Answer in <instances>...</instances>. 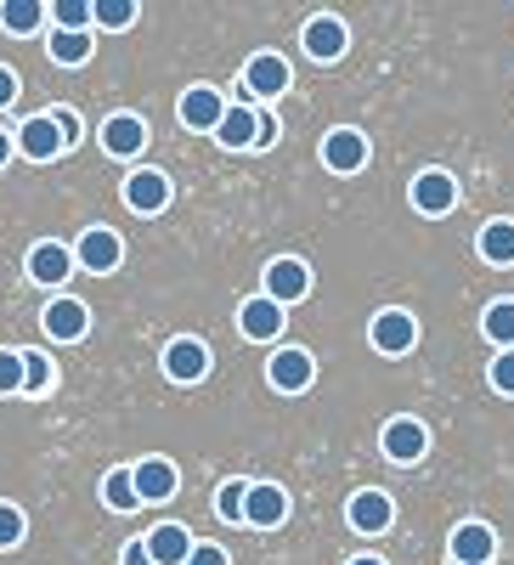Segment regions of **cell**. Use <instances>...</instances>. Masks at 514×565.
I'll list each match as a JSON object with an SVG mask.
<instances>
[{
  "instance_id": "cell-16",
  "label": "cell",
  "mask_w": 514,
  "mask_h": 565,
  "mask_svg": "<svg viewBox=\"0 0 514 565\" xmlns=\"http://www.w3.org/2000/svg\"><path fill=\"white\" fill-rule=\"evenodd\" d=\"M300 45H306V57H317V63H334V57L345 52V45H351V34H345V23H340V18L322 12V18H311V23H306Z\"/></svg>"
},
{
  "instance_id": "cell-26",
  "label": "cell",
  "mask_w": 514,
  "mask_h": 565,
  "mask_svg": "<svg viewBox=\"0 0 514 565\" xmlns=\"http://www.w3.org/2000/svg\"><path fill=\"white\" fill-rule=\"evenodd\" d=\"M103 503L130 514V509H142V498H136V476L130 469H108V481H103Z\"/></svg>"
},
{
  "instance_id": "cell-38",
  "label": "cell",
  "mask_w": 514,
  "mask_h": 565,
  "mask_svg": "<svg viewBox=\"0 0 514 565\" xmlns=\"http://www.w3.org/2000/svg\"><path fill=\"white\" fill-rule=\"evenodd\" d=\"M12 103H18V74L0 63V108H12Z\"/></svg>"
},
{
  "instance_id": "cell-13",
  "label": "cell",
  "mask_w": 514,
  "mask_h": 565,
  "mask_svg": "<svg viewBox=\"0 0 514 565\" xmlns=\"http://www.w3.org/2000/svg\"><path fill=\"white\" fill-rule=\"evenodd\" d=\"M130 476H136V498H142V503H170L175 487H181V476H175L170 458H142Z\"/></svg>"
},
{
  "instance_id": "cell-10",
  "label": "cell",
  "mask_w": 514,
  "mask_h": 565,
  "mask_svg": "<svg viewBox=\"0 0 514 565\" xmlns=\"http://www.w3.org/2000/svg\"><path fill=\"white\" fill-rule=\"evenodd\" d=\"M379 447H385L390 463H418V458H425V447H430V436H425V424H418V418H390Z\"/></svg>"
},
{
  "instance_id": "cell-11",
  "label": "cell",
  "mask_w": 514,
  "mask_h": 565,
  "mask_svg": "<svg viewBox=\"0 0 514 565\" xmlns=\"http://www.w3.org/2000/svg\"><path fill=\"white\" fill-rule=\"evenodd\" d=\"M125 204H130L136 215H159V210L170 204V175H164V170H136V175H125Z\"/></svg>"
},
{
  "instance_id": "cell-27",
  "label": "cell",
  "mask_w": 514,
  "mask_h": 565,
  "mask_svg": "<svg viewBox=\"0 0 514 565\" xmlns=\"http://www.w3.org/2000/svg\"><path fill=\"white\" fill-rule=\"evenodd\" d=\"M52 63H63V68H79V63H90V34L52 29Z\"/></svg>"
},
{
  "instance_id": "cell-2",
  "label": "cell",
  "mask_w": 514,
  "mask_h": 565,
  "mask_svg": "<svg viewBox=\"0 0 514 565\" xmlns=\"http://www.w3.org/2000/svg\"><path fill=\"white\" fill-rule=\"evenodd\" d=\"M306 295H311V266H306V260L283 255V260H271V266H266V300L295 306V300H306Z\"/></svg>"
},
{
  "instance_id": "cell-25",
  "label": "cell",
  "mask_w": 514,
  "mask_h": 565,
  "mask_svg": "<svg viewBox=\"0 0 514 565\" xmlns=\"http://www.w3.org/2000/svg\"><path fill=\"white\" fill-rule=\"evenodd\" d=\"M40 23H45L40 0H7V7H0V29H7V34H34Z\"/></svg>"
},
{
  "instance_id": "cell-40",
  "label": "cell",
  "mask_w": 514,
  "mask_h": 565,
  "mask_svg": "<svg viewBox=\"0 0 514 565\" xmlns=\"http://www.w3.org/2000/svg\"><path fill=\"white\" fill-rule=\"evenodd\" d=\"M271 141H277V119L260 114V141H255V148H271Z\"/></svg>"
},
{
  "instance_id": "cell-36",
  "label": "cell",
  "mask_w": 514,
  "mask_h": 565,
  "mask_svg": "<svg viewBox=\"0 0 514 565\" xmlns=\"http://www.w3.org/2000/svg\"><path fill=\"white\" fill-rule=\"evenodd\" d=\"M52 119H57V130H63V148H74V141H79V114H74V108H52Z\"/></svg>"
},
{
  "instance_id": "cell-24",
  "label": "cell",
  "mask_w": 514,
  "mask_h": 565,
  "mask_svg": "<svg viewBox=\"0 0 514 565\" xmlns=\"http://www.w3.org/2000/svg\"><path fill=\"white\" fill-rule=\"evenodd\" d=\"M475 249H481V260H492V266H514V221H486L481 238H475Z\"/></svg>"
},
{
  "instance_id": "cell-14",
  "label": "cell",
  "mask_w": 514,
  "mask_h": 565,
  "mask_svg": "<svg viewBox=\"0 0 514 565\" xmlns=\"http://www.w3.org/2000/svg\"><path fill=\"white\" fill-rule=\"evenodd\" d=\"M244 90H249V97H260V103L283 97V90H289V63H283V57H271V52L249 57V68H244Z\"/></svg>"
},
{
  "instance_id": "cell-19",
  "label": "cell",
  "mask_w": 514,
  "mask_h": 565,
  "mask_svg": "<svg viewBox=\"0 0 514 565\" xmlns=\"http://www.w3.org/2000/svg\"><path fill=\"white\" fill-rule=\"evenodd\" d=\"M492 554H497L492 526H481V521H463V526L452 532V565H492Z\"/></svg>"
},
{
  "instance_id": "cell-6",
  "label": "cell",
  "mask_w": 514,
  "mask_h": 565,
  "mask_svg": "<svg viewBox=\"0 0 514 565\" xmlns=\"http://www.w3.org/2000/svg\"><path fill=\"white\" fill-rule=\"evenodd\" d=\"M373 351H379V356H407L413 345H418V322L407 317V311H379V317H373Z\"/></svg>"
},
{
  "instance_id": "cell-20",
  "label": "cell",
  "mask_w": 514,
  "mask_h": 565,
  "mask_svg": "<svg viewBox=\"0 0 514 565\" xmlns=\"http://www.w3.org/2000/svg\"><path fill=\"white\" fill-rule=\"evenodd\" d=\"M103 148L114 153V159H136L148 148V125L136 119V114H114L108 125H103Z\"/></svg>"
},
{
  "instance_id": "cell-41",
  "label": "cell",
  "mask_w": 514,
  "mask_h": 565,
  "mask_svg": "<svg viewBox=\"0 0 514 565\" xmlns=\"http://www.w3.org/2000/svg\"><path fill=\"white\" fill-rule=\"evenodd\" d=\"M12 153H18V141H12L7 130H0V170H7V159H12Z\"/></svg>"
},
{
  "instance_id": "cell-35",
  "label": "cell",
  "mask_w": 514,
  "mask_h": 565,
  "mask_svg": "<svg viewBox=\"0 0 514 565\" xmlns=\"http://www.w3.org/2000/svg\"><path fill=\"white\" fill-rule=\"evenodd\" d=\"M492 391H497V396H514V351H497V362H492Z\"/></svg>"
},
{
  "instance_id": "cell-33",
  "label": "cell",
  "mask_w": 514,
  "mask_h": 565,
  "mask_svg": "<svg viewBox=\"0 0 514 565\" xmlns=\"http://www.w3.org/2000/svg\"><path fill=\"white\" fill-rule=\"evenodd\" d=\"M23 391V351H0V396Z\"/></svg>"
},
{
  "instance_id": "cell-8",
  "label": "cell",
  "mask_w": 514,
  "mask_h": 565,
  "mask_svg": "<svg viewBox=\"0 0 514 565\" xmlns=\"http://www.w3.org/2000/svg\"><path fill=\"white\" fill-rule=\"evenodd\" d=\"M458 204V181L447 170H418L413 175V210L418 215H447Z\"/></svg>"
},
{
  "instance_id": "cell-28",
  "label": "cell",
  "mask_w": 514,
  "mask_h": 565,
  "mask_svg": "<svg viewBox=\"0 0 514 565\" xmlns=\"http://www.w3.org/2000/svg\"><path fill=\"white\" fill-rule=\"evenodd\" d=\"M481 328H486V340H492V345L514 351V300H497V306H486Z\"/></svg>"
},
{
  "instance_id": "cell-31",
  "label": "cell",
  "mask_w": 514,
  "mask_h": 565,
  "mask_svg": "<svg viewBox=\"0 0 514 565\" xmlns=\"http://www.w3.org/2000/svg\"><path fill=\"white\" fill-rule=\"evenodd\" d=\"M52 18H57V29H68V34H85L90 23H97V12H90V0H57Z\"/></svg>"
},
{
  "instance_id": "cell-5",
  "label": "cell",
  "mask_w": 514,
  "mask_h": 565,
  "mask_svg": "<svg viewBox=\"0 0 514 565\" xmlns=\"http://www.w3.org/2000/svg\"><path fill=\"white\" fill-rule=\"evenodd\" d=\"M283 521H289V492L277 487V481H255L249 487V503H244V526L271 532V526H283Z\"/></svg>"
},
{
  "instance_id": "cell-22",
  "label": "cell",
  "mask_w": 514,
  "mask_h": 565,
  "mask_svg": "<svg viewBox=\"0 0 514 565\" xmlns=\"http://www.w3.org/2000/svg\"><path fill=\"white\" fill-rule=\"evenodd\" d=\"M215 141H221V148H232V153L255 148V141H260V114L249 103H232L226 119H221V130H215Z\"/></svg>"
},
{
  "instance_id": "cell-12",
  "label": "cell",
  "mask_w": 514,
  "mask_h": 565,
  "mask_svg": "<svg viewBox=\"0 0 514 565\" xmlns=\"http://www.w3.org/2000/svg\"><path fill=\"white\" fill-rule=\"evenodd\" d=\"M164 373H170L175 385H199L204 373H210L204 340H170V345H164Z\"/></svg>"
},
{
  "instance_id": "cell-21",
  "label": "cell",
  "mask_w": 514,
  "mask_h": 565,
  "mask_svg": "<svg viewBox=\"0 0 514 565\" xmlns=\"http://www.w3.org/2000/svg\"><path fill=\"white\" fill-rule=\"evenodd\" d=\"M40 322H45V334H52V340H85V328H90V311L79 306V300H52V306H45L40 311Z\"/></svg>"
},
{
  "instance_id": "cell-4",
  "label": "cell",
  "mask_w": 514,
  "mask_h": 565,
  "mask_svg": "<svg viewBox=\"0 0 514 565\" xmlns=\"http://www.w3.org/2000/svg\"><path fill=\"white\" fill-rule=\"evenodd\" d=\"M266 380H271V391L295 396V391H306V385L317 380V362H311V351L289 345V351H277V356L266 362Z\"/></svg>"
},
{
  "instance_id": "cell-23",
  "label": "cell",
  "mask_w": 514,
  "mask_h": 565,
  "mask_svg": "<svg viewBox=\"0 0 514 565\" xmlns=\"http://www.w3.org/2000/svg\"><path fill=\"white\" fill-rule=\"evenodd\" d=\"M68 271H74V249H63V244H34L29 249V277L45 282V289H57Z\"/></svg>"
},
{
  "instance_id": "cell-9",
  "label": "cell",
  "mask_w": 514,
  "mask_h": 565,
  "mask_svg": "<svg viewBox=\"0 0 514 565\" xmlns=\"http://www.w3.org/2000/svg\"><path fill=\"white\" fill-rule=\"evenodd\" d=\"M74 260H79L85 271H114V266L125 260V244H119V232H108V226H90V232H79V244H74Z\"/></svg>"
},
{
  "instance_id": "cell-30",
  "label": "cell",
  "mask_w": 514,
  "mask_h": 565,
  "mask_svg": "<svg viewBox=\"0 0 514 565\" xmlns=\"http://www.w3.org/2000/svg\"><path fill=\"white\" fill-rule=\"evenodd\" d=\"M244 503H249V481H226L215 492V514H221V521H232V526H244Z\"/></svg>"
},
{
  "instance_id": "cell-39",
  "label": "cell",
  "mask_w": 514,
  "mask_h": 565,
  "mask_svg": "<svg viewBox=\"0 0 514 565\" xmlns=\"http://www.w3.org/2000/svg\"><path fill=\"white\" fill-rule=\"evenodd\" d=\"M125 565H159V559L148 554V543H142V537H136V543H125Z\"/></svg>"
},
{
  "instance_id": "cell-17",
  "label": "cell",
  "mask_w": 514,
  "mask_h": 565,
  "mask_svg": "<svg viewBox=\"0 0 514 565\" xmlns=\"http://www.w3.org/2000/svg\"><path fill=\"white\" fill-rule=\"evenodd\" d=\"M238 328H244V340H277L283 334V306L266 300V295H249L238 306Z\"/></svg>"
},
{
  "instance_id": "cell-42",
  "label": "cell",
  "mask_w": 514,
  "mask_h": 565,
  "mask_svg": "<svg viewBox=\"0 0 514 565\" xmlns=\"http://www.w3.org/2000/svg\"><path fill=\"white\" fill-rule=\"evenodd\" d=\"M351 565H385V559H379V554H356Z\"/></svg>"
},
{
  "instance_id": "cell-7",
  "label": "cell",
  "mask_w": 514,
  "mask_h": 565,
  "mask_svg": "<svg viewBox=\"0 0 514 565\" xmlns=\"http://www.w3.org/2000/svg\"><path fill=\"white\" fill-rule=\"evenodd\" d=\"M345 514H351V526H356L362 537H379V532H390V521H396V503H390L379 487H367V492H356V498L345 503Z\"/></svg>"
},
{
  "instance_id": "cell-32",
  "label": "cell",
  "mask_w": 514,
  "mask_h": 565,
  "mask_svg": "<svg viewBox=\"0 0 514 565\" xmlns=\"http://www.w3.org/2000/svg\"><path fill=\"white\" fill-rule=\"evenodd\" d=\"M90 12H97L103 29H130L136 23V0H90Z\"/></svg>"
},
{
  "instance_id": "cell-37",
  "label": "cell",
  "mask_w": 514,
  "mask_h": 565,
  "mask_svg": "<svg viewBox=\"0 0 514 565\" xmlns=\"http://www.w3.org/2000/svg\"><path fill=\"white\" fill-rule=\"evenodd\" d=\"M186 565H232V559H226V548H215V543H199Z\"/></svg>"
},
{
  "instance_id": "cell-34",
  "label": "cell",
  "mask_w": 514,
  "mask_h": 565,
  "mask_svg": "<svg viewBox=\"0 0 514 565\" xmlns=\"http://www.w3.org/2000/svg\"><path fill=\"white\" fill-rule=\"evenodd\" d=\"M23 543V509L0 503V548H18Z\"/></svg>"
},
{
  "instance_id": "cell-18",
  "label": "cell",
  "mask_w": 514,
  "mask_h": 565,
  "mask_svg": "<svg viewBox=\"0 0 514 565\" xmlns=\"http://www.w3.org/2000/svg\"><path fill=\"white\" fill-rule=\"evenodd\" d=\"M142 543H148V554H153L159 565H186V559H193V548H199V537L186 532V526H175V521L153 526Z\"/></svg>"
},
{
  "instance_id": "cell-15",
  "label": "cell",
  "mask_w": 514,
  "mask_h": 565,
  "mask_svg": "<svg viewBox=\"0 0 514 565\" xmlns=\"http://www.w3.org/2000/svg\"><path fill=\"white\" fill-rule=\"evenodd\" d=\"M322 164L340 170V175H356L367 164V136L362 130H329L322 136Z\"/></svg>"
},
{
  "instance_id": "cell-29",
  "label": "cell",
  "mask_w": 514,
  "mask_h": 565,
  "mask_svg": "<svg viewBox=\"0 0 514 565\" xmlns=\"http://www.w3.org/2000/svg\"><path fill=\"white\" fill-rule=\"evenodd\" d=\"M52 380H57L52 356H45V351H23V396H45V391H52Z\"/></svg>"
},
{
  "instance_id": "cell-3",
  "label": "cell",
  "mask_w": 514,
  "mask_h": 565,
  "mask_svg": "<svg viewBox=\"0 0 514 565\" xmlns=\"http://www.w3.org/2000/svg\"><path fill=\"white\" fill-rule=\"evenodd\" d=\"M175 114H181L186 130H221V119H226V97H221L215 85H186Z\"/></svg>"
},
{
  "instance_id": "cell-1",
  "label": "cell",
  "mask_w": 514,
  "mask_h": 565,
  "mask_svg": "<svg viewBox=\"0 0 514 565\" xmlns=\"http://www.w3.org/2000/svg\"><path fill=\"white\" fill-rule=\"evenodd\" d=\"M12 141H18V153H23V159H34V164H52V159L63 153V130H57V119H52V114L23 119V125L12 130Z\"/></svg>"
}]
</instances>
